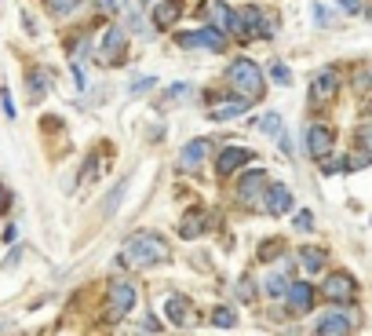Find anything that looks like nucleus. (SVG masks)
<instances>
[{
	"label": "nucleus",
	"instance_id": "f257e3e1",
	"mask_svg": "<svg viewBox=\"0 0 372 336\" xmlns=\"http://www.w3.org/2000/svg\"><path fill=\"white\" fill-rule=\"evenodd\" d=\"M168 260V245H164L161 234H153V230H143V234H132L124 241V252H121V263L128 267H139V270H146V267H157Z\"/></svg>",
	"mask_w": 372,
	"mask_h": 336
},
{
	"label": "nucleus",
	"instance_id": "f03ea898",
	"mask_svg": "<svg viewBox=\"0 0 372 336\" xmlns=\"http://www.w3.org/2000/svg\"><path fill=\"white\" fill-rule=\"evenodd\" d=\"M226 77H230V84H234L245 99H255L263 92V70L255 66L252 59H234V62H230V70H226Z\"/></svg>",
	"mask_w": 372,
	"mask_h": 336
},
{
	"label": "nucleus",
	"instance_id": "7ed1b4c3",
	"mask_svg": "<svg viewBox=\"0 0 372 336\" xmlns=\"http://www.w3.org/2000/svg\"><path fill=\"white\" fill-rule=\"evenodd\" d=\"M322 296H325V300H332V304H351L354 300V278L351 274H332V278H325Z\"/></svg>",
	"mask_w": 372,
	"mask_h": 336
},
{
	"label": "nucleus",
	"instance_id": "20e7f679",
	"mask_svg": "<svg viewBox=\"0 0 372 336\" xmlns=\"http://www.w3.org/2000/svg\"><path fill=\"white\" fill-rule=\"evenodd\" d=\"M183 48H208V51H223L226 41H223V33L219 30H194V33H179L175 37Z\"/></svg>",
	"mask_w": 372,
	"mask_h": 336
},
{
	"label": "nucleus",
	"instance_id": "39448f33",
	"mask_svg": "<svg viewBox=\"0 0 372 336\" xmlns=\"http://www.w3.org/2000/svg\"><path fill=\"white\" fill-rule=\"evenodd\" d=\"M306 150H311L314 161H325L332 153V128H325V124H311V128H306Z\"/></svg>",
	"mask_w": 372,
	"mask_h": 336
},
{
	"label": "nucleus",
	"instance_id": "423d86ee",
	"mask_svg": "<svg viewBox=\"0 0 372 336\" xmlns=\"http://www.w3.org/2000/svg\"><path fill=\"white\" fill-rule=\"evenodd\" d=\"M124 55V30H117V26H110L106 37H102V48H99V62H106V66H113Z\"/></svg>",
	"mask_w": 372,
	"mask_h": 336
},
{
	"label": "nucleus",
	"instance_id": "0eeeda50",
	"mask_svg": "<svg viewBox=\"0 0 372 336\" xmlns=\"http://www.w3.org/2000/svg\"><path fill=\"white\" fill-rule=\"evenodd\" d=\"M208 153H212L208 139H190L183 147V153H179V165H183L186 172H194V168H201V161H208Z\"/></svg>",
	"mask_w": 372,
	"mask_h": 336
},
{
	"label": "nucleus",
	"instance_id": "6e6552de",
	"mask_svg": "<svg viewBox=\"0 0 372 336\" xmlns=\"http://www.w3.org/2000/svg\"><path fill=\"white\" fill-rule=\"evenodd\" d=\"M252 161V150L248 147H226L223 153H219V161H215V172L219 176H230L234 168H245Z\"/></svg>",
	"mask_w": 372,
	"mask_h": 336
},
{
	"label": "nucleus",
	"instance_id": "1a4fd4ad",
	"mask_svg": "<svg viewBox=\"0 0 372 336\" xmlns=\"http://www.w3.org/2000/svg\"><path fill=\"white\" fill-rule=\"evenodd\" d=\"M132 307H135V289L128 286V281H117V286H113V292H110V315H113V318H124Z\"/></svg>",
	"mask_w": 372,
	"mask_h": 336
},
{
	"label": "nucleus",
	"instance_id": "9d476101",
	"mask_svg": "<svg viewBox=\"0 0 372 336\" xmlns=\"http://www.w3.org/2000/svg\"><path fill=\"white\" fill-rule=\"evenodd\" d=\"M336 92H340V81H336V73H332V70H322L314 77V84H311V99L314 102H332Z\"/></svg>",
	"mask_w": 372,
	"mask_h": 336
},
{
	"label": "nucleus",
	"instance_id": "9b49d317",
	"mask_svg": "<svg viewBox=\"0 0 372 336\" xmlns=\"http://www.w3.org/2000/svg\"><path fill=\"white\" fill-rule=\"evenodd\" d=\"M285 300H288V307H292V311H311V307H314V289L311 286H306V281H292V286L285 289Z\"/></svg>",
	"mask_w": 372,
	"mask_h": 336
},
{
	"label": "nucleus",
	"instance_id": "f8f14e48",
	"mask_svg": "<svg viewBox=\"0 0 372 336\" xmlns=\"http://www.w3.org/2000/svg\"><path fill=\"white\" fill-rule=\"evenodd\" d=\"M241 22H245V33H260V37L274 33V22L266 19L260 8H245V11H241Z\"/></svg>",
	"mask_w": 372,
	"mask_h": 336
},
{
	"label": "nucleus",
	"instance_id": "ddd939ff",
	"mask_svg": "<svg viewBox=\"0 0 372 336\" xmlns=\"http://www.w3.org/2000/svg\"><path fill=\"white\" fill-rule=\"evenodd\" d=\"M288 209H292V190L274 183L271 190H266V212H271V216H285Z\"/></svg>",
	"mask_w": 372,
	"mask_h": 336
},
{
	"label": "nucleus",
	"instance_id": "4468645a",
	"mask_svg": "<svg viewBox=\"0 0 372 336\" xmlns=\"http://www.w3.org/2000/svg\"><path fill=\"white\" fill-rule=\"evenodd\" d=\"M317 336H351V318L332 311L322 318V326H317Z\"/></svg>",
	"mask_w": 372,
	"mask_h": 336
},
{
	"label": "nucleus",
	"instance_id": "2eb2a0df",
	"mask_svg": "<svg viewBox=\"0 0 372 336\" xmlns=\"http://www.w3.org/2000/svg\"><path fill=\"white\" fill-rule=\"evenodd\" d=\"M263 187H266V172H245V176H241V183H237V198L252 201Z\"/></svg>",
	"mask_w": 372,
	"mask_h": 336
},
{
	"label": "nucleus",
	"instance_id": "dca6fc26",
	"mask_svg": "<svg viewBox=\"0 0 372 336\" xmlns=\"http://www.w3.org/2000/svg\"><path fill=\"white\" fill-rule=\"evenodd\" d=\"M164 315H168L172 326H186V321H190V300H186V296H168Z\"/></svg>",
	"mask_w": 372,
	"mask_h": 336
},
{
	"label": "nucleus",
	"instance_id": "f3484780",
	"mask_svg": "<svg viewBox=\"0 0 372 336\" xmlns=\"http://www.w3.org/2000/svg\"><path fill=\"white\" fill-rule=\"evenodd\" d=\"M248 110V99H226V106H212L208 118L212 121H230V118H241Z\"/></svg>",
	"mask_w": 372,
	"mask_h": 336
},
{
	"label": "nucleus",
	"instance_id": "a211bd4d",
	"mask_svg": "<svg viewBox=\"0 0 372 336\" xmlns=\"http://www.w3.org/2000/svg\"><path fill=\"white\" fill-rule=\"evenodd\" d=\"M179 8H183L179 0H161V4H157V11H153V22H157L161 30H168V26L179 19Z\"/></svg>",
	"mask_w": 372,
	"mask_h": 336
},
{
	"label": "nucleus",
	"instance_id": "6ab92c4d",
	"mask_svg": "<svg viewBox=\"0 0 372 336\" xmlns=\"http://www.w3.org/2000/svg\"><path fill=\"white\" fill-rule=\"evenodd\" d=\"M201 227H204V223H201V212H190V216H186V223L179 227V234H183V238H197V234H201Z\"/></svg>",
	"mask_w": 372,
	"mask_h": 336
},
{
	"label": "nucleus",
	"instance_id": "aec40b11",
	"mask_svg": "<svg viewBox=\"0 0 372 336\" xmlns=\"http://www.w3.org/2000/svg\"><path fill=\"white\" fill-rule=\"evenodd\" d=\"M263 289H266V296H285V289H288V281L281 278V274H266V281H263Z\"/></svg>",
	"mask_w": 372,
	"mask_h": 336
},
{
	"label": "nucleus",
	"instance_id": "412c9836",
	"mask_svg": "<svg viewBox=\"0 0 372 336\" xmlns=\"http://www.w3.org/2000/svg\"><path fill=\"white\" fill-rule=\"evenodd\" d=\"M260 132H263V136H281V113H263Z\"/></svg>",
	"mask_w": 372,
	"mask_h": 336
},
{
	"label": "nucleus",
	"instance_id": "4be33fe9",
	"mask_svg": "<svg viewBox=\"0 0 372 336\" xmlns=\"http://www.w3.org/2000/svg\"><path fill=\"white\" fill-rule=\"evenodd\" d=\"M322 263H325V252L303 249V267H306V270H322Z\"/></svg>",
	"mask_w": 372,
	"mask_h": 336
},
{
	"label": "nucleus",
	"instance_id": "5701e85b",
	"mask_svg": "<svg viewBox=\"0 0 372 336\" xmlns=\"http://www.w3.org/2000/svg\"><path fill=\"white\" fill-rule=\"evenodd\" d=\"M95 11H99L102 19H113L121 11V0H95Z\"/></svg>",
	"mask_w": 372,
	"mask_h": 336
},
{
	"label": "nucleus",
	"instance_id": "b1692460",
	"mask_svg": "<svg viewBox=\"0 0 372 336\" xmlns=\"http://www.w3.org/2000/svg\"><path fill=\"white\" fill-rule=\"evenodd\" d=\"M271 77H274V84H281V88L292 84V73H288V66H281V62H274V66H271Z\"/></svg>",
	"mask_w": 372,
	"mask_h": 336
},
{
	"label": "nucleus",
	"instance_id": "393cba45",
	"mask_svg": "<svg viewBox=\"0 0 372 336\" xmlns=\"http://www.w3.org/2000/svg\"><path fill=\"white\" fill-rule=\"evenodd\" d=\"M81 0H48V8H51V15H66V11H73Z\"/></svg>",
	"mask_w": 372,
	"mask_h": 336
},
{
	"label": "nucleus",
	"instance_id": "a878e982",
	"mask_svg": "<svg viewBox=\"0 0 372 336\" xmlns=\"http://www.w3.org/2000/svg\"><path fill=\"white\" fill-rule=\"evenodd\" d=\"M212 321H215L219 329H230V326H234V311H230V307H219V311L212 315Z\"/></svg>",
	"mask_w": 372,
	"mask_h": 336
},
{
	"label": "nucleus",
	"instance_id": "bb28decb",
	"mask_svg": "<svg viewBox=\"0 0 372 336\" xmlns=\"http://www.w3.org/2000/svg\"><path fill=\"white\" fill-rule=\"evenodd\" d=\"M30 88H33V95H44V88H48V70H37L33 81H30Z\"/></svg>",
	"mask_w": 372,
	"mask_h": 336
},
{
	"label": "nucleus",
	"instance_id": "cd10ccee",
	"mask_svg": "<svg viewBox=\"0 0 372 336\" xmlns=\"http://www.w3.org/2000/svg\"><path fill=\"white\" fill-rule=\"evenodd\" d=\"M296 230H314V216L306 212V209H303V212H296Z\"/></svg>",
	"mask_w": 372,
	"mask_h": 336
},
{
	"label": "nucleus",
	"instance_id": "c85d7f7f",
	"mask_svg": "<svg viewBox=\"0 0 372 336\" xmlns=\"http://www.w3.org/2000/svg\"><path fill=\"white\" fill-rule=\"evenodd\" d=\"M340 8L347 11V15H362V11H365V4H362V0H340Z\"/></svg>",
	"mask_w": 372,
	"mask_h": 336
},
{
	"label": "nucleus",
	"instance_id": "c756f323",
	"mask_svg": "<svg viewBox=\"0 0 372 336\" xmlns=\"http://www.w3.org/2000/svg\"><path fill=\"white\" fill-rule=\"evenodd\" d=\"M277 252H281V245H277V241H266L263 249H260V256H263V260H274Z\"/></svg>",
	"mask_w": 372,
	"mask_h": 336
},
{
	"label": "nucleus",
	"instance_id": "7c9ffc66",
	"mask_svg": "<svg viewBox=\"0 0 372 336\" xmlns=\"http://www.w3.org/2000/svg\"><path fill=\"white\" fill-rule=\"evenodd\" d=\"M186 92H190L186 84H175V88H168V95H172V99H179V95H186Z\"/></svg>",
	"mask_w": 372,
	"mask_h": 336
},
{
	"label": "nucleus",
	"instance_id": "2f4dec72",
	"mask_svg": "<svg viewBox=\"0 0 372 336\" xmlns=\"http://www.w3.org/2000/svg\"><path fill=\"white\" fill-rule=\"evenodd\" d=\"M314 15H317V22H322V26H329V15H325L322 4H314Z\"/></svg>",
	"mask_w": 372,
	"mask_h": 336
},
{
	"label": "nucleus",
	"instance_id": "473e14b6",
	"mask_svg": "<svg viewBox=\"0 0 372 336\" xmlns=\"http://www.w3.org/2000/svg\"><path fill=\"white\" fill-rule=\"evenodd\" d=\"M4 205H8V190L0 187V209H4Z\"/></svg>",
	"mask_w": 372,
	"mask_h": 336
},
{
	"label": "nucleus",
	"instance_id": "72a5a7b5",
	"mask_svg": "<svg viewBox=\"0 0 372 336\" xmlns=\"http://www.w3.org/2000/svg\"><path fill=\"white\" fill-rule=\"evenodd\" d=\"M369 19H372V15H369Z\"/></svg>",
	"mask_w": 372,
	"mask_h": 336
}]
</instances>
